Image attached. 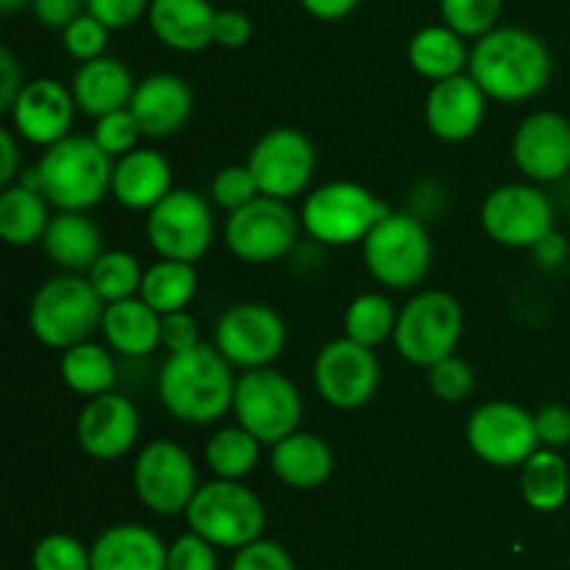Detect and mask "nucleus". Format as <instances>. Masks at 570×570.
<instances>
[{"label": "nucleus", "instance_id": "20", "mask_svg": "<svg viewBox=\"0 0 570 570\" xmlns=\"http://www.w3.org/2000/svg\"><path fill=\"white\" fill-rule=\"evenodd\" d=\"M78 449L98 462L126 456L139 440V410L128 395L106 393L89 399L78 412Z\"/></svg>", "mask_w": 570, "mask_h": 570}, {"label": "nucleus", "instance_id": "47", "mask_svg": "<svg viewBox=\"0 0 570 570\" xmlns=\"http://www.w3.org/2000/svg\"><path fill=\"white\" fill-rule=\"evenodd\" d=\"M534 426H538L540 449L562 451L570 445V410L562 404H546L534 412Z\"/></svg>", "mask_w": 570, "mask_h": 570}, {"label": "nucleus", "instance_id": "33", "mask_svg": "<svg viewBox=\"0 0 570 570\" xmlns=\"http://www.w3.org/2000/svg\"><path fill=\"white\" fill-rule=\"evenodd\" d=\"M61 382L72 390V393L83 395V399H98V395L115 393L117 384V362L106 345L98 343H81L72 345L61 354L59 362Z\"/></svg>", "mask_w": 570, "mask_h": 570}, {"label": "nucleus", "instance_id": "34", "mask_svg": "<svg viewBox=\"0 0 570 570\" xmlns=\"http://www.w3.org/2000/svg\"><path fill=\"white\" fill-rule=\"evenodd\" d=\"M198 282L200 278L195 265L159 259L145 271L139 298H142L150 309L159 312V315L165 317L173 315V312L187 309V306L193 304L195 293H198Z\"/></svg>", "mask_w": 570, "mask_h": 570}, {"label": "nucleus", "instance_id": "45", "mask_svg": "<svg viewBox=\"0 0 570 570\" xmlns=\"http://www.w3.org/2000/svg\"><path fill=\"white\" fill-rule=\"evenodd\" d=\"M232 570H295V562L282 543L262 538L234 554Z\"/></svg>", "mask_w": 570, "mask_h": 570}, {"label": "nucleus", "instance_id": "15", "mask_svg": "<svg viewBox=\"0 0 570 570\" xmlns=\"http://www.w3.org/2000/svg\"><path fill=\"white\" fill-rule=\"evenodd\" d=\"M484 234L504 248H534L554 232V204L538 184H504L482 200Z\"/></svg>", "mask_w": 570, "mask_h": 570}, {"label": "nucleus", "instance_id": "55", "mask_svg": "<svg viewBox=\"0 0 570 570\" xmlns=\"http://www.w3.org/2000/svg\"><path fill=\"white\" fill-rule=\"evenodd\" d=\"M26 3H31V0H0V9H3L6 14H14V11L22 9Z\"/></svg>", "mask_w": 570, "mask_h": 570}, {"label": "nucleus", "instance_id": "12", "mask_svg": "<svg viewBox=\"0 0 570 570\" xmlns=\"http://www.w3.org/2000/svg\"><path fill=\"white\" fill-rule=\"evenodd\" d=\"M287 345V323L273 306L259 301L228 306L215 326V348L232 367H271Z\"/></svg>", "mask_w": 570, "mask_h": 570}, {"label": "nucleus", "instance_id": "6", "mask_svg": "<svg viewBox=\"0 0 570 570\" xmlns=\"http://www.w3.org/2000/svg\"><path fill=\"white\" fill-rule=\"evenodd\" d=\"M432 237L421 217L390 212L362 243V259L373 282L387 289H412L432 271Z\"/></svg>", "mask_w": 570, "mask_h": 570}, {"label": "nucleus", "instance_id": "52", "mask_svg": "<svg viewBox=\"0 0 570 570\" xmlns=\"http://www.w3.org/2000/svg\"><path fill=\"white\" fill-rule=\"evenodd\" d=\"M532 254H534V262H538L540 267H546V271H554V267H562L568 262V254H570L568 239L554 228V232L546 234V237L534 245Z\"/></svg>", "mask_w": 570, "mask_h": 570}, {"label": "nucleus", "instance_id": "37", "mask_svg": "<svg viewBox=\"0 0 570 570\" xmlns=\"http://www.w3.org/2000/svg\"><path fill=\"white\" fill-rule=\"evenodd\" d=\"M142 265L128 250H104V256L87 273L89 284L104 298V304L137 298L139 289H142Z\"/></svg>", "mask_w": 570, "mask_h": 570}, {"label": "nucleus", "instance_id": "49", "mask_svg": "<svg viewBox=\"0 0 570 570\" xmlns=\"http://www.w3.org/2000/svg\"><path fill=\"white\" fill-rule=\"evenodd\" d=\"M254 37V22L245 11L237 9H223L217 11L215 20V42L223 48H243Z\"/></svg>", "mask_w": 570, "mask_h": 570}, {"label": "nucleus", "instance_id": "38", "mask_svg": "<svg viewBox=\"0 0 570 570\" xmlns=\"http://www.w3.org/2000/svg\"><path fill=\"white\" fill-rule=\"evenodd\" d=\"M501 3L504 0H440L443 26L465 39H482L493 28H499Z\"/></svg>", "mask_w": 570, "mask_h": 570}, {"label": "nucleus", "instance_id": "30", "mask_svg": "<svg viewBox=\"0 0 570 570\" xmlns=\"http://www.w3.org/2000/svg\"><path fill=\"white\" fill-rule=\"evenodd\" d=\"M471 61L465 37L451 31L449 26H426L410 39V65L417 76L432 83L462 76Z\"/></svg>", "mask_w": 570, "mask_h": 570}, {"label": "nucleus", "instance_id": "14", "mask_svg": "<svg viewBox=\"0 0 570 570\" xmlns=\"http://www.w3.org/2000/svg\"><path fill=\"white\" fill-rule=\"evenodd\" d=\"M301 232V217L287 200L259 195L243 209L232 212L226 220V245L239 262L267 265L278 262L295 248Z\"/></svg>", "mask_w": 570, "mask_h": 570}, {"label": "nucleus", "instance_id": "21", "mask_svg": "<svg viewBox=\"0 0 570 570\" xmlns=\"http://www.w3.org/2000/svg\"><path fill=\"white\" fill-rule=\"evenodd\" d=\"M484 111H488V95L468 72L432 83L423 106L429 131L443 142L471 139L482 128Z\"/></svg>", "mask_w": 570, "mask_h": 570}, {"label": "nucleus", "instance_id": "8", "mask_svg": "<svg viewBox=\"0 0 570 570\" xmlns=\"http://www.w3.org/2000/svg\"><path fill=\"white\" fill-rule=\"evenodd\" d=\"M462 326L465 315L454 295L445 289H423L399 309V326L393 337L395 351L410 365L429 371L438 362L454 356Z\"/></svg>", "mask_w": 570, "mask_h": 570}, {"label": "nucleus", "instance_id": "3", "mask_svg": "<svg viewBox=\"0 0 570 570\" xmlns=\"http://www.w3.org/2000/svg\"><path fill=\"white\" fill-rule=\"evenodd\" d=\"M42 195L59 212H87L111 193L115 161L87 134H70L37 165Z\"/></svg>", "mask_w": 570, "mask_h": 570}, {"label": "nucleus", "instance_id": "28", "mask_svg": "<svg viewBox=\"0 0 570 570\" xmlns=\"http://www.w3.org/2000/svg\"><path fill=\"white\" fill-rule=\"evenodd\" d=\"M271 468L276 479L295 490H315L334 473V451L321 434L295 432L271 449Z\"/></svg>", "mask_w": 570, "mask_h": 570}, {"label": "nucleus", "instance_id": "41", "mask_svg": "<svg viewBox=\"0 0 570 570\" xmlns=\"http://www.w3.org/2000/svg\"><path fill=\"white\" fill-rule=\"evenodd\" d=\"M429 387L445 404H460V401H465L473 393L476 376H473V367L465 360L449 356V360L429 367Z\"/></svg>", "mask_w": 570, "mask_h": 570}, {"label": "nucleus", "instance_id": "44", "mask_svg": "<svg viewBox=\"0 0 570 570\" xmlns=\"http://www.w3.org/2000/svg\"><path fill=\"white\" fill-rule=\"evenodd\" d=\"M167 570H217L215 546L195 532L181 534L167 549Z\"/></svg>", "mask_w": 570, "mask_h": 570}, {"label": "nucleus", "instance_id": "29", "mask_svg": "<svg viewBox=\"0 0 570 570\" xmlns=\"http://www.w3.org/2000/svg\"><path fill=\"white\" fill-rule=\"evenodd\" d=\"M100 332H104L106 345L128 360H145L156 348H161V315L150 309L139 295L106 304Z\"/></svg>", "mask_w": 570, "mask_h": 570}, {"label": "nucleus", "instance_id": "13", "mask_svg": "<svg viewBox=\"0 0 570 570\" xmlns=\"http://www.w3.org/2000/svg\"><path fill=\"white\" fill-rule=\"evenodd\" d=\"M248 170L254 176L259 195L276 200L298 198L312 184L317 167V154L312 139L298 128H271L256 139L248 154Z\"/></svg>", "mask_w": 570, "mask_h": 570}, {"label": "nucleus", "instance_id": "36", "mask_svg": "<svg viewBox=\"0 0 570 570\" xmlns=\"http://www.w3.org/2000/svg\"><path fill=\"white\" fill-rule=\"evenodd\" d=\"M399 309L384 293H362L348 304L343 315L345 337L365 348H379L395 337Z\"/></svg>", "mask_w": 570, "mask_h": 570}, {"label": "nucleus", "instance_id": "24", "mask_svg": "<svg viewBox=\"0 0 570 570\" xmlns=\"http://www.w3.org/2000/svg\"><path fill=\"white\" fill-rule=\"evenodd\" d=\"M217 11L209 0H150L154 37L178 53H198L215 42Z\"/></svg>", "mask_w": 570, "mask_h": 570}, {"label": "nucleus", "instance_id": "54", "mask_svg": "<svg viewBox=\"0 0 570 570\" xmlns=\"http://www.w3.org/2000/svg\"><path fill=\"white\" fill-rule=\"evenodd\" d=\"M301 6H304L312 17H317V20L332 22L348 17L351 11L360 6V0H301Z\"/></svg>", "mask_w": 570, "mask_h": 570}, {"label": "nucleus", "instance_id": "53", "mask_svg": "<svg viewBox=\"0 0 570 570\" xmlns=\"http://www.w3.org/2000/svg\"><path fill=\"white\" fill-rule=\"evenodd\" d=\"M0 184L11 187L20 178V148L11 128H0Z\"/></svg>", "mask_w": 570, "mask_h": 570}, {"label": "nucleus", "instance_id": "50", "mask_svg": "<svg viewBox=\"0 0 570 570\" xmlns=\"http://www.w3.org/2000/svg\"><path fill=\"white\" fill-rule=\"evenodd\" d=\"M83 6H87V0H31L33 17L42 26L61 28V31L83 14Z\"/></svg>", "mask_w": 570, "mask_h": 570}, {"label": "nucleus", "instance_id": "42", "mask_svg": "<svg viewBox=\"0 0 570 570\" xmlns=\"http://www.w3.org/2000/svg\"><path fill=\"white\" fill-rule=\"evenodd\" d=\"M256 198H259V187H256L248 165H228L212 178V200L220 209H226L228 215L243 209V206H248Z\"/></svg>", "mask_w": 570, "mask_h": 570}, {"label": "nucleus", "instance_id": "32", "mask_svg": "<svg viewBox=\"0 0 570 570\" xmlns=\"http://www.w3.org/2000/svg\"><path fill=\"white\" fill-rule=\"evenodd\" d=\"M523 501L534 512H557L570 495V471L560 451L538 449L521 465Z\"/></svg>", "mask_w": 570, "mask_h": 570}, {"label": "nucleus", "instance_id": "35", "mask_svg": "<svg viewBox=\"0 0 570 570\" xmlns=\"http://www.w3.org/2000/svg\"><path fill=\"white\" fill-rule=\"evenodd\" d=\"M262 443L250 432H245L239 423L234 426H223L206 440L204 460L209 465V471L217 479H226V482H243L245 476L254 473V468L259 465Z\"/></svg>", "mask_w": 570, "mask_h": 570}, {"label": "nucleus", "instance_id": "9", "mask_svg": "<svg viewBox=\"0 0 570 570\" xmlns=\"http://www.w3.org/2000/svg\"><path fill=\"white\" fill-rule=\"evenodd\" d=\"M232 412L245 432L273 449L284 438L298 432L304 421V399L289 376L273 367H259V371H245L237 379Z\"/></svg>", "mask_w": 570, "mask_h": 570}, {"label": "nucleus", "instance_id": "51", "mask_svg": "<svg viewBox=\"0 0 570 570\" xmlns=\"http://www.w3.org/2000/svg\"><path fill=\"white\" fill-rule=\"evenodd\" d=\"M22 67L9 48L0 50V111L9 115L22 92Z\"/></svg>", "mask_w": 570, "mask_h": 570}, {"label": "nucleus", "instance_id": "31", "mask_svg": "<svg viewBox=\"0 0 570 570\" xmlns=\"http://www.w3.org/2000/svg\"><path fill=\"white\" fill-rule=\"evenodd\" d=\"M50 220V200L39 189L11 184L0 195V237L11 248H28L42 243Z\"/></svg>", "mask_w": 570, "mask_h": 570}, {"label": "nucleus", "instance_id": "46", "mask_svg": "<svg viewBox=\"0 0 570 570\" xmlns=\"http://www.w3.org/2000/svg\"><path fill=\"white\" fill-rule=\"evenodd\" d=\"M150 0H87V11L95 20L104 22L109 31L134 26L142 14H148Z\"/></svg>", "mask_w": 570, "mask_h": 570}, {"label": "nucleus", "instance_id": "5", "mask_svg": "<svg viewBox=\"0 0 570 570\" xmlns=\"http://www.w3.org/2000/svg\"><path fill=\"white\" fill-rule=\"evenodd\" d=\"M184 518L189 532L204 538L215 549L232 551L262 540L267 527V510L259 495L243 482H226V479L200 484Z\"/></svg>", "mask_w": 570, "mask_h": 570}, {"label": "nucleus", "instance_id": "18", "mask_svg": "<svg viewBox=\"0 0 570 570\" xmlns=\"http://www.w3.org/2000/svg\"><path fill=\"white\" fill-rule=\"evenodd\" d=\"M512 161L529 184L560 181L570 173V120L560 111H532L512 134Z\"/></svg>", "mask_w": 570, "mask_h": 570}, {"label": "nucleus", "instance_id": "22", "mask_svg": "<svg viewBox=\"0 0 570 570\" xmlns=\"http://www.w3.org/2000/svg\"><path fill=\"white\" fill-rule=\"evenodd\" d=\"M128 109L137 117L142 137L167 139L187 126L193 115V89L176 72H154L137 83Z\"/></svg>", "mask_w": 570, "mask_h": 570}, {"label": "nucleus", "instance_id": "23", "mask_svg": "<svg viewBox=\"0 0 570 570\" xmlns=\"http://www.w3.org/2000/svg\"><path fill=\"white\" fill-rule=\"evenodd\" d=\"M173 193V167L159 150L137 148L115 161L111 198L131 212H150Z\"/></svg>", "mask_w": 570, "mask_h": 570}, {"label": "nucleus", "instance_id": "7", "mask_svg": "<svg viewBox=\"0 0 570 570\" xmlns=\"http://www.w3.org/2000/svg\"><path fill=\"white\" fill-rule=\"evenodd\" d=\"M390 206L356 181H328L312 189L301 206V226L321 245L365 243Z\"/></svg>", "mask_w": 570, "mask_h": 570}, {"label": "nucleus", "instance_id": "4", "mask_svg": "<svg viewBox=\"0 0 570 570\" xmlns=\"http://www.w3.org/2000/svg\"><path fill=\"white\" fill-rule=\"evenodd\" d=\"M106 304L87 276L59 273L39 284L28 306L31 334L48 348L67 351L72 345L89 343L92 332L104 323Z\"/></svg>", "mask_w": 570, "mask_h": 570}, {"label": "nucleus", "instance_id": "10", "mask_svg": "<svg viewBox=\"0 0 570 570\" xmlns=\"http://www.w3.org/2000/svg\"><path fill=\"white\" fill-rule=\"evenodd\" d=\"M131 479L145 510L161 518L184 515L200 488L193 454L170 438L154 440L139 451Z\"/></svg>", "mask_w": 570, "mask_h": 570}, {"label": "nucleus", "instance_id": "48", "mask_svg": "<svg viewBox=\"0 0 570 570\" xmlns=\"http://www.w3.org/2000/svg\"><path fill=\"white\" fill-rule=\"evenodd\" d=\"M200 343L204 340H200L198 321L187 309L161 317V348L167 354H184V351H193Z\"/></svg>", "mask_w": 570, "mask_h": 570}, {"label": "nucleus", "instance_id": "40", "mask_svg": "<svg viewBox=\"0 0 570 570\" xmlns=\"http://www.w3.org/2000/svg\"><path fill=\"white\" fill-rule=\"evenodd\" d=\"M89 137L98 142V148L104 150L111 159H122L126 154L137 150L139 137H142V128H139L137 117L131 115V109L115 111V115H106L100 120H95V128Z\"/></svg>", "mask_w": 570, "mask_h": 570}, {"label": "nucleus", "instance_id": "26", "mask_svg": "<svg viewBox=\"0 0 570 570\" xmlns=\"http://www.w3.org/2000/svg\"><path fill=\"white\" fill-rule=\"evenodd\" d=\"M92 570H167V546L142 523L104 529L89 546Z\"/></svg>", "mask_w": 570, "mask_h": 570}, {"label": "nucleus", "instance_id": "17", "mask_svg": "<svg viewBox=\"0 0 570 570\" xmlns=\"http://www.w3.org/2000/svg\"><path fill=\"white\" fill-rule=\"evenodd\" d=\"M315 387L328 406L337 410H360L371 404L382 382V365L373 348L354 343L348 337L332 340L315 356Z\"/></svg>", "mask_w": 570, "mask_h": 570}, {"label": "nucleus", "instance_id": "43", "mask_svg": "<svg viewBox=\"0 0 570 570\" xmlns=\"http://www.w3.org/2000/svg\"><path fill=\"white\" fill-rule=\"evenodd\" d=\"M61 42H65L67 53L83 65V61H92L104 56L106 45H109V28L100 20H95L89 11H83L78 20H72L70 26L65 28Z\"/></svg>", "mask_w": 570, "mask_h": 570}, {"label": "nucleus", "instance_id": "11", "mask_svg": "<svg viewBox=\"0 0 570 570\" xmlns=\"http://www.w3.org/2000/svg\"><path fill=\"white\" fill-rule=\"evenodd\" d=\"M145 237L159 259L195 265L215 243V215L209 200L193 189H173L148 212Z\"/></svg>", "mask_w": 570, "mask_h": 570}, {"label": "nucleus", "instance_id": "39", "mask_svg": "<svg viewBox=\"0 0 570 570\" xmlns=\"http://www.w3.org/2000/svg\"><path fill=\"white\" fill-rule=\"evenodd\" d=\"M33 570H92V554L78 538L65 532L45 534L31 551Z\"/></svg>", "mask_w": 570, "mask_h": 570}, {"label": "nucleus", "instance_id": "27", "mask_svg": "<svg viewBox=\"0 0 570 570\" xmlns=\"http://www.w3.org/2000/svg\"><path fill=\"white\" fill-rule=\"evenodd\" d=\"M42 248L59 271L83 276L104 256V234L87 212H59L45 232Z\"/></svg>", "mask_w": 570, "mask_h": 570}, {"label": "nucleus", "instance_id": "16", "mask_svg": "<svg viewBox=\"0 0 570 570\" xmlns=\"http://www.w3.org/2000/svg\"><path fill=\"white\" fill-rule=\"evenodd\" d=\"M468 445L493 468H521L540 449L534 415L512 401H488L476 406L465 426Z\"/></svg>", "mask_w": 570, "mask_h": 570}, {"label": "nucleus", "instance_id": "2", "mask_svg": "<svg viewBox=\"0 0 570 570\" xmlns=\"http://www.w3.org/2000/svg\"><path fill=\"white\" fill-rule=\"evenodd\" d=\"M234 379L226 356L209 343L184 354H170L156 376V393L167 415L187 426L217 423L234 406Z\"/></svg>", "mask_w": 570, "mask_h": 570}, {"label": "nucleus", "instance_id": "19", "mask_svg": "<svg viewBox=\"0 0 570 570\" xmlns=\"http://www.w3.org/2000/svg\"><path fill=\"white\" fill-rule=\"evenodd\" d=\"M76 109L70 87L56 78H33L22 87L20 98L11 106V131H17V137L26 142L48 150L70 137Z\"/></svg>", "mask_w": 570, "mask_h": 570}, {"label": "nucleus", "instance_id": "25", "mask_svg": "<svg viewBox=\"0 0 570 570\" xmlns=\"http://www.w3.org/2000/svg\"><path fill=\"white\" fill-rule=\"evenodd\" d=\"M134 89H137V83H134L131 70L120 59H111V56L83 61L70 83L78 111L95 117V120L128 109Z\"/></svg>", "mask_w": 570, "mask_h": 570}, {"label": "nucleus", "instance_id": "1", "mask_svg": "<svg viewBox=\"0 0 570 570\" xmlns=\"http://www.w3.org/2000/svg\"><path fill=\"white\" fill-rule=\"evenodd\" d=\"M551 53L538 33L518 26H501L476 39L468 61V76L490 100L523 104L549 87Z\"/></svg>", "mask_w": 570, "mask_h": 570}]
</instances>
